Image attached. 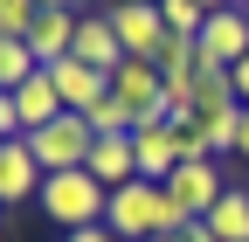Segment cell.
I'll use <instances>...</instances> for the list:
<instances>
[{
  "mask_svg": "<svg viewBox=\"0 0 249 242\" xmlns=\"http://www.w3.org/2000/svg\"><path fill=\"white\" fill-rule=\"evenodd\" d=\"M104 228L118 242H152V235H180V207L166 201V187H152V180H132V187H118L111 207H104Z\"/></svg>",
  "mask_w": 249,
  "mask_h": 242,
  "instance_id": "6da1fadb",
  "label": "cell"
},
{
  "mask_svg": "<svg viewBox=\"0 0 249 242\" xmlns=\"http://www.w3.org/2000/svg\"><path fill=\"white\" fill-rule=\"evenodd\" d=\"M35 201H42V215H49L62 235H76V228H97V222H104V207H111V187H97V180H90V173L76 166V173H49Z\"/></svg>",
  "mask_w": 249,
  "mask_h": 242,
  "instance_id": "7a4b0ae2",
  "label": "cell"
},
{
  "mask_svg": "<svg viewBox=\"0 0 249 242\" xmlns=\"http://www.w3.org/2000/svg\"><path fill=\"white\" fill-rule=\"evenodd\" d=\"M28 145H35V159H42V173H76V166L90 159V145H97V132L83 125V111H62L55 125H42V132H28Z\"/></svg>",
  "mask_w": 249,
  "mask_h": 242,
  "instance_id": "3957f363",
  "label": "cell"
},
{
  "mask_svg": "<svg viewBox=\"0 0 249 242\" xmlns=\"http://www.w3.org/2000/svg\"><path fill=\"white\" fill-rule=\"evenodd\" d=\"M229 194V180H222V166L214 159H187V166H173L166 173V201L180 207V222H208V207Z\"/></svg>",
  "mask_w": 249,
  "mask_h": 242,
  "instance_id": "277c9868",
  "label": "cell"
},
{
  "mask_svg": "<svg viewBox=\"0 0 249 242\" xmlns=\"http://www.w3.org/2000/svg\"><path fill=\"white\" fill-rule=\"evenodd\" d=\"M104 21H111V35H118V49H124V55H139V63H152V55H160V42H166V21H160V0H118V7H111Z\"/></svg>",
  "mask_w": 249,
  "mask_h": 242,
  "instance_id": "5b68a950",
  "label": "cell"
},
{
  "mask_svg": "<svg viewBox=\"0 0 249 242\" xmlns=\"http://www.w3.org/2000/svg\"><path fill=\"white\" fill-rule=\"evenodd\" d=\"M194 49H201V63H214V69H235L242 55H249V14H242V7L208 14V21H201V35H194Z\"/></svg>",
  "mask_w": 249,
  "mask_h": 242,
  "instance_id": "8992f818",
  "label": "cell"
},
{
  "mask_svg": "<svg viewBox=\"0 0 249 242\" xmlns=\"http://www.w3.org/2000/svg\"><path fill=\"white\" fill-rule=\"evenodd\" d=\"M42 159H35V145L28 138H0V207H21V201H35L42 194Z\"/></svg>",
  "mask_w": 249,
  "mask_h": 242,
  "instance_id": "52a82bcc",
  "label": "cell"
},
{
  "mask_svg": "<svg viewBox=\"0 0 249 242\" xmlns=\"http://www.w3.org/2000/svg\"><path fill=\"white\" fill-rule=\"evenodd\" d=\"M132 159H139V180H152V187H166V173L180 166V132L166 125H139L132 132Z\"/></svg>",
  "mask_w": 249,
  "mask_h": 242,
  "instance_id": "ba28073f",
  "label": "cell"
},
{
  "mask_svg": "<svg viewBox=\"0 0 249 242\" xmlns=\"http://www.w3.org/2000/svg\"><path fill=\"white\" fill-rule=\"evenodd\" d=\"M49 83H55L62 111H90L97 97H111V76H104V69H90V63H76V55H62V63L49 69Z\"/></svg>",
  "mask_w": 249,
  "mask_h": 242,
  "instance_id": "9c48e42d",
  "label": "cell"
},
{
  "mask_svg": "<svg viewBox=\"0 0 249 242\" xmlns=\"http://www.w3.org/2000/svg\"><path fill=\"white\" fill-rule=\"evenodd\" d=\"M21 42H28V55H35L42 69H55L62 55L76 49V14H55V7H42V14H35V28H28Z\"/></svg>",
  "mask_w": 249,
  "mask_h": 242,
  "instance_id": "30bf717a",
  "label": "cell"
},
{
  "mask_svg": "<svg viewBox=\"0 0 249 242\" xmlns=\"http://www.w3.org/2000/svg\"><path fill=\"white\" fill-rule=\"evenodd\" d=\"M83 173L90 180H97V187H132V180H139V159H132V138H97V145H90V159H83Z\"/></svg>",
  "mask_w": 249,
  "mask_h": 242,
  "instance_id": "8fae6325",
  "label": "cell"
},
{
  "mask_svg": "<svg viewBox=\"0 0 249 242\" xmlns=\"http://www.w3.org/2000/svg\"><path fill=\"white\" fill-rule=\"evenodd\" d=\"M70 55H76V63H90V69H104V76L124 63V49H118V35H111L104 14H76V49H70Z\"/></svg>",
  "mask_w": 249,
  "mask_h": 242,
  "instance_id": "7c38bea8",
  "label": "cell"
},
{
  "mask_svg": "<svg viewBox=\"0 0 249 242\" xmlns=\"http://www.w3.org/2000/svg\"><path fill=\"white\" fill-rule=\"evenodd\" d=\"M7 97H14V111H21V132H42V125H55V118H62V97H55L49 69H35L21 90H7Z\"/></svg>",
  "mask_w": 249,
  "mask_h": 242,
  "instance_id": "4fadbf2b",
  "label": "cell"
},
{
  "mask_svg": "<svg viewBox=\"0 0 249 242\" xmlns=\"http://www.w3.org/2000/svg\"><path fill=\"white\" fill-rule=\"evenodd\" d=\"M222 111H235V83H229V69L201 63L194 69V118H222Z\"/></svg>",
  "mask_w": 249,
  "mask_h": 242,
  "instance_id": "5bb4252c",
  "label": "cell"
},
{
  "mask_svg": "<svg viewBox=\"0 0 249 242\" xmlns=\"http://www.w3.org/2000/svg\"><path fill=\"white\" fill-rule=\"evenodd\" d=\"M208 228L222 242H249V187H229L222 201L208 207Z\"/></svg>",
  "mask_w": 249,
  "mask_h": 242,
  "instance_id": "9a60e30c",
  "label": "cell"
},
{
  "mask_svg": "<svg viewBox=\"0 0 249 242\" xmlns=\"http://www.w3.org/2000/svg\"><path fill=\"white\" fill-rule=\"evenodd\" d=\"M152 69H160L166 83H194V69H201V49L187 42V35H166V42H160V55H152Z\"/></svg>",
  "mask_w": 249,
  "mask_h": 242,
  "instance_id": "2e32d148",
  "label": "cell"
},
{
  "mask_svg": "<svg viewBox=\"0 0 249 242\" xmlns=\"http://www.w3.org/2000/svg\"><path fill=\"white\" fill-rule=\"evenodd\" d=\"M35 69H42V63L28 55V42H21V35H0V90H21Z\"/></svg>",
  "mask_w": 249,
  "mask_h": 242,
  "instance_id": "e0dca14e",
  "label": "cell"
},
{
  "mask_svg": "<svg viewBox=\"0 0 249 242\" xmlns=\"http://www.w3.org/2000/svg\"><path fill=\"white\" fill-rule=\"evenodd\" d=\"M235 118H242V104H235V111H222V118H194L214 159H222V153H235Z\"/></svg>",
  "mask_w": 249,
  "mask_h": 242,
  "instance_id": "ac0fdd59",
  "label": "cell"
},
{
  "mask_svg": "<svg viewBox=\"0 0 249 242\" xmlns=\"http://www.w3.org/2000/svg\"><path fill=\"white\" fill-rule=\"evenodd\" d=\"M160 21H166V35H187V42H194L208 14L194 7V0H160Z\"/></svg>",
  "mask_w": 249,
  "mask_h": 242,
  "instance_id": "d6986e66",
  "label": "cell"
},
{
  "mask_svg": "<svg viewBox=\"0 0 249 242\" xmlns=\"http://www.w3.org/2000/svg\"><path fill=\"white\" fill-rule=\"evenodd\" d=\"M35 0H0V35H28V28H35Z\"/></svg>",
  "mask_w": 249,
  "mask_h": 242,
  "instance_id": "ffe728a7",
  "label": "cell"
},
{
  "mask_svg": "<svg viewBox=\"0 0 249 242\" xmlns=\"http://www.w3.org/2000/svg\"><path fill=\"white\" fill-rule=\"evenodd\" d=\"M229 83H235V104H249V55H242L235 69H229Z\"/></svg>",
  "mask_w": 249,
  "mask_h": 242,
  "instance_id": "44dd1931",
  "label": "cell"
},
{
  "mask_svg": "<svg viewBox=\"0 0 249 242\" xmlns=\"http://www.w3.org/2000/svg\"><path fill=\"white\" fill-rule=\"evenodd\" d=\"M180 242H222V235H214L208 222H187V228H180Z\"/></svg>",
  "mask_w": 249,
  "mask_h": 242,
  "instance_id": "7402d4cb",
  "label": "cell"
},
{
  "mask_svg": "<svg viewBox=\"0 0 249 242\" xmlns=\"http://www.w3.org/2000/svg\"><path fill=\"white\" fill-rule=\"evenodd\" d=\"M235 159H249V104H242V118H235Z\"/></svg>",
  "mask_w": 249,
  "mask_h": 242,
  "instance_id": "603a6c76",
  "label": "cell"
},
{
  "mask_svg": "<svg viewBox=\"0 0 249 242\" xmlns=\"http://www.w3.org/2000/svg\"><path fill=\"white\" fill-rule=\"evenodd\" d=\"M62 242H118V235H111V228L97 222V228H76V235H62Z\"/></svg>",
  "mask_w": 249,
  "mask_h": 242,
  "instance_id": "cb8c5ba5",
  "label": "cell"
},
{
  "mask_svg": "<svg viewBox=\"0 0 249 242\" xmlns=\"http://www.w3.org/2000/svg\"><path fill=\"white\" fill-rule=\"evenodd\" d=\"M35 7H55V14H76V0H35Z\"/></svg>",
  "mask_w": 249,
  "mask_h": 242,
  "instance_id": "d4e9b609",
  "label": "cell"
},
{
  "mask_svg": "<svg viewBox=\"0 0 249 242\" xmlns=\"http://www.w3.org/2000/svg\"><path fill=\"white\" fill-rule=\"evenodd\" d=\"M194 7H201V14H222V7H235V0H194Z\"/></svg>",
  "mask_w": 249,
  "mask_h": 242,
  "instance_id": "484cf974",
  "label": "cell"
},
{
  "mask_svg": "<svg viewBox=\"0 0 249 242\" xmlns=\"http://www.w3.org/2000/svg\"><path fill=\"white\" fill-rule=\"evenodd\" d=\"M152 242H180V235H152Z\"/></svg>",
  "mask_w": 249,
  "mask_h": 242,
  "instance_id": "4316f807",
  "label": "cell"
},
{
  "mask_svg": "<svg viewBox=\"0 0 249 242\" xmlns=\"http://www.w3.org/2000/svg\"><path fill=\"white\" fill-rule=\"evenodd\" d=\"M235 7H249V0H235Z\"/></svg>",
  "mask_w": 249,
  "mask_h": 242,
  "instance_id": "83f0119b",
  "label": "cell"
},
{
  "mask_svg": "<svg viewBox=\"0 0 249 242\" xmlns=\"http://www.w3.org/2000/svg\"><path fill=\"white\" fill-rule=\"evenodd\" d=\"M0 242H7V235H0Z\"/></svg>",
  "mask_w": 249,
  "mask_h": 242,
  "instance_id": "f1b7e54d",
  "label": "cell"
},
{
  "mask_svg": "<svg viewBox=\"0 0 249 242\" xmlns=\"http://www.w3.org/2000/svg\"><path fill=\"white\" fill-rule=\"evenodd\" d=\"M242 14H249V7H242Z\"/></svg>",
  "mask_w": 249,
  "mask_h": 242,
  "instance_id": "f546056e",
  "label": "cell"
}]
</instances>
